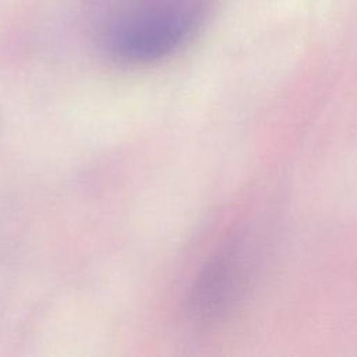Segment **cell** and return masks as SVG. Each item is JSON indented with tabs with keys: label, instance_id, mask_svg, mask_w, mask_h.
Returning <instances> with one entry per match:
<instances>
[{
	"label": "cell",
	"instance_id": "cell-2",
	"mask_svg": "<svg viewBox=\"0 0 357 357\" xmlns=\"http://www.w3.org/2000/svg\"><path fill=\"white\" fill-rule=\"evenodd\" d=\"M245 251L240 240L226 244L204 268L192 291V305L201 317H215L231 303L245 272Z\"/></svg>",
	"mask_w": 357,
	"mask_h": 357
},
{
	"label": "cell",
	"instance_id": "cell-1",
	"mask_svg": "<svg viewBox=\"0 0 357 357\" xmlns=\"http://www.w3.org/2000/svg\"><path fill=\"white\" fill-rule=\"evenodd\" d=\"M197 13L185 6H162L138 11L120 20L107 38L110 56L123 64L139 66L159 61L191 36Z\"/></svg>",
	"mask_w": 357,
	"mask_h": 357
}]
</instances>
